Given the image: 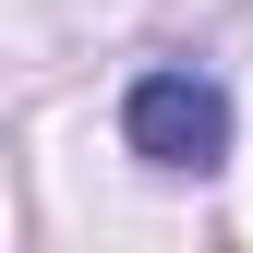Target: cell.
I'll return each mask as SVG.
<instances>
[{
    "label": "cell",
    "instance_id": "cell-1",
    "mask_svg": "<svg viewBox=\"0 0 253 253\" xmlns=\"http://www.w3.org/2000/svg\"><path fill=\"white\" fill-rule=\"evenodd\" d=\"M121 145H133L145 169H217V157H229V97H217V73H193V60L133 73V97H121Z\"/></svg>",
    "mask_w": 253,
    "mask_h": 253
}]
</instances>
